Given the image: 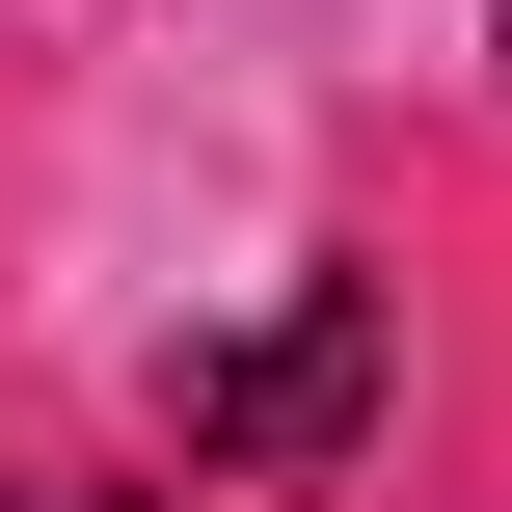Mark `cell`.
I'll return each instance as SVG.
<instances>
[{
	"label": "cell",
	"instance_id": "6da1fadb",
	"mask_svg": "<svg viewBox=\"0 0 512 512\" xmlns=\"http://www.w3.org/2000/svg\"><path fill=\"white\" fill-rule=\"evenodd\" d=\"M378 405H405V324H378V270H297L270 324H216V351L162 378V432H189V459H351Z\"/></svg>",
	"mask_w": 512,
	"mask_h": 512
},
{
	"label": "cell",
	"instance_id": "7a4b0ae2",
	"mask_svg": "<svg viewBox=\"0 0 512 512\" xmlns=\"http://www.w3.org/2000/svg\"><path fill=\"white\" fill-rule=\"evenodd\" d=\"M486 54H512V27H486Z\"/></svg>",
	"mask_w": 512,
	"mask_h": 512
}]
</instances>
